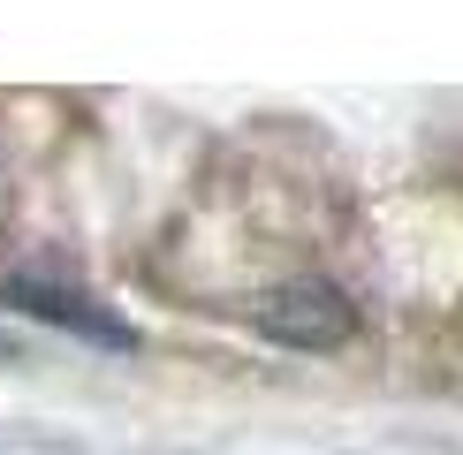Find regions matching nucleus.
<instances>
[{"label": "nucleus", "instance_id": "obj_1", "mask_svg": "<svg viewBox=\"0 0 463 455\" xmlns=\"http://www.w3.org/2000/svg\"><path fill=\"white\" fill-rule=\"evenodd\" d=\"M0 303H15V311H31V319H46V327L91 341V349H137V327H129V319H114L107 303L76 296V289H61V281L8 274V281H0Z\"/></svg>", "mask_w": 463, "mask_h": 455}, {"label": "nucleus", "instance_id": "obj_2", "mask_svg": "<svg viewBox=\"0 0 463 455\" xmlns=\"http://www.w3.org/2000/svg\"><path fill=\"white\" fill-rule=\"evenodd\" d=\"M259 327L288 341V349H335L342 334H350V303H342L326 281H288L259 303Z\"/></svg>", "mask_w": 463, "mask_h": 455}]
</instances>
